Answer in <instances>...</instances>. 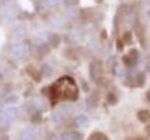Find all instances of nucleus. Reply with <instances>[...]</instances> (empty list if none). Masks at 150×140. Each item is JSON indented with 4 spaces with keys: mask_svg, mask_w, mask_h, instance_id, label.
Listing matches in <instances>:
<instances>
[{
    "mask_svg": "<svg viewBox=\"0 0 150 140\" xmlns=\"http://www.w3.org/2000/svg\"><path fill=\"white\" fill-rule=\"evenodd\" d=\"M25 46H23V44H22V43H16L12 47V52L16 56H22L23 53H25Z\"/></svg>",
    "mask_w": 150,
    "mask_h": 140,
    "instance_id": "obj_1",
    "label": "nucleus"
},
{
    "mask_svg": "<svg viewBox=\"0 0 150 140\" xmlns=\"http://www.w3.org/2000/svg\"><path fill=\"white\" fill-rule=\"evenodd\" d=\"M48 42L52 47L56 48V47H58V45L60 44V37L56 34H51L48 36Z\"/></svg>",
    "mask_w": 150,
    "mask_h": 140,
    "instance_id": "obj_2",
    "label": "nucleus"
},
{
    "mask_svg": "<svg viewBox=\"0 0 150 140\" xmlns=\"http://www.w3.org/2000/svg\"><path fill=\"white\" fill-rule=\"evenodd\" d=\"M138 119L142 121V123H147V121L150 120V113L147 110H142L140 111L138 115Z\"/></svg>",
    "mask_w": 150,
    "mask_h": 140,
    "instance_id": "obj_3",
    "label": "nucleus"
},
{
    "mask_svg": "<svg viewBox=\"0 0 150 140\" xmlns=\"http://www.w3.org/2000/svg\"><path fill=\"white\" fill-rule=\"evenodd\" d=\"M89 140H108L106 136H104L102 134H94Z\"/></svg>",
    "mask_w": 150,
    "mask_h": 140,
    "instance_id": "obj_4",
    "label": "nucleus"
},
{
    "mask_svg": "<svg viewBox=\"0 0 150 140\" xmlns=\"http://www.w3.org/2000/svg\"><path fill=\"white\" fill-rule=\"evenodd\" d=\"M44 3L48 7H55L60 3V0H44Z\"/></svg>",
    "mask_w": 150,
    "mask_h": 140,
    "instance_id": "obj_5",
    "label": "nucleus"
},
{
    "mask_svg": "<svg viewBox=\"0 0 150 140\" xmlns=\"http://www.w3.org/2000/svg\"><path fill=\"white\" fill-rule=\"evenodd\" d=\"M65 2H66V4L73 6V5H76L78 3V0H65Z\"/></svg>",
    "mask_w": 150,
    "mask_h": 140,
    "instance_id": "obj_6",
    "label": "nucleus"
},
{
    "mask_svg": "<svg viewBox=\"0 0 150 140\" xmlns=\"http://www.w3.org/2000/svg\"><path fill=\"white\" fill-rule=\"evenodd\" d=\"M0 1H1L2 3H4V4H6V3H8L9 0H0Z\"/></svg>",
    "mask_w": 150,
    "mask_h": 140,
    "instance_id": "obj_7",
    "label": "nucleus"
}]
</instances>
